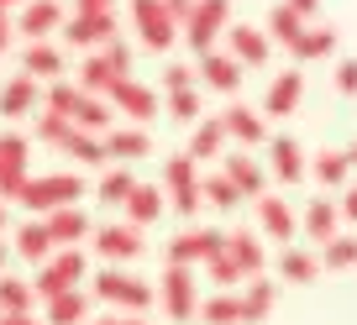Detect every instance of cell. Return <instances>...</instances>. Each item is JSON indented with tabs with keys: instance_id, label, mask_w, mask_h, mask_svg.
<instances>
[{
	"instance_id": "1",
	"label": "cell",
	"mask_w": 357,
	"mask_h": 325,
	"mask_svg": "<svg viewBox=\"0 0 357 325\" xmlns=\"http://www.w3.org/2000/svg\"><path fill=\"white\" fill-rule=\"evenodd\" d=\"M226 26H231V0H195L190 16L178 22V37L190 42V53H211L215 37H226Z\"/></svg>"
},
{
	"instance_id": "2",
	"label": "cell",
	"mask_w": 357,
	"mask_h": 325,
	"mask_svg": "<svg viewBox=\"0 0 357 325\" xmlns=\"http://www.w3.org/2000/svg\"><path fill=\"white\" fill-rule=\"evenodd\" d=\"M79 200H84V179H79V173H43V179H26L22 194H16V205H26V210H37V215L79 205Z\"/></svg>"
},
{
	"instance_id": "3",
	"label": "cell",
	"mask_w": 357,
	"mask_h": 325,
	"mask_svg": "<svg viewBox=\"0 0 357 325\" xmlns=\"http://www.w3.org/2000/svg\"><path fill=\"white\" fill-rule=\"evenodd\" d=\"M89 294H95L100 304L126 310V315H142L147 304L158 299V289H147L142 278H132V273H121V268H100L95 278H89Z\"/></svg>"
},
{
	"instance_id": "4",
	"label": "cell",
	"mask_w": 357,
	"mask_h": 325,
	"mask_svg": "<svg viewBox=\"0 0 357 325\" xmlns=\"http://www.w3.org/2000/svg\"><path fill=\"white\" fill-rule=\"evenodd\" d=\"M163 194H168V210L174 215H200L205 194H200V163L190 152H174L163 163Z\"/></svg>"
},
{
	"instance_id": "5",
	"label": "cell",
	"mask_w": 357,
	"mask_h": 325,
	"mask_svg": "<svg viewBox=\"0 0 357 325\" xmlns=\"http://www.w3.org/2000/svg\"><path fill=\"white\" fill-rule=\"evenodd\" d=\"M84 273H89L84 252H79V247H58L53 257L37 268L32 294H37V299H53V294H63V289H79V283H84Z\"/></svg>"
},
{
	"instance_id": "6",
	"label": "cell",
	"mask_w": 357,
	"mask_h": 325,
	"mask_svg": "<svg viewBox=\"0 0 357 325\" xmlns=\"http://www.w3.org/2000/svg\"><path fill=\"white\" fill-rule=\"evenodd\" d=\"M158 304H163L168 320H195L200 315V278H195V268H184V262H168L163 273V289H158Z\"/></svg>"
},
{
	"instance_id": "7",
	"label": "cell",
	"mask_w": 357,
	"mask_h": 325,
	"mask_svg": "<svg viewBox=\"0 0 357 325\" xmlns=\"http://www.w3.org/2000/svg\"><path fill=\"white\" fill-rule=\"evenodd\" d=\"M32 142H26L22 132H0V200L11 205L16 194H22V184L32 179Z\"/></svg>"
},
{
	"instance_id": "8",
	"label": "cell",
	"mask_w": 357,
	"mask_h": 325,
	"mask_svg": "<svg viewBox=\"0 0 357 325\" xmlns=\"http://www.w3.org/2000/svg\"><path fill=\"white\" fill-rule=\"evenodd\" d=\"M132 26H137V37H142V47H153V53H163V47L178 42V22L168 16L163 0H132Z\"/></svg>"
},
{
	"instance_id": "9",
	"label": "cell",
	"mask_w": 357,
	"mask_h": 325,
	"mask_svg": "<svg viewBox=\"0 0 357 325\" xmlns=\"http://www.w3.org/2000/svg\"><path fill=\"white\" fill-rule=\"evenodd\" d=\"M221 247H226V231H215V225H190V231H178L174 241H168V262L195 268V262H211Z\"/></svg>"
},
{
	"instance_id": "10",
	"label": "cell",
	"mask_w": 357,
	"mask_h": 325,
	"mask_svg": "<svg viewBox=\"0 0 357 325\" xmlns=\"http://www.w3.org/2000/svg\"><path fill=\"white\" fill-rule=\"evenodd\" d=\"M105 105H111L116 116H126V121H153V116H158V95L147 90L142 79H132V74H126V79H116V84H111Z\"/></svg>"
},
{
	"instance_id": "11",
	"label": "cell",
	"mask_w": 357,
	"mask_h": 325,
	"mask_svg": "<svg viewBox=\"0 0 357 325\" xmlns=\"http://www.w3.org/2000/svg\"><path fill=\"white\" fill-rule=\"evenodd\" d=\"M305 100V74L300 68H284V74L268 79V90H263V116L268 121H284V116H294Z\"/></svg>"
},
{
	"instance_id": "12",
	"label": "cell",
	"mask_w": 357,
	"mask_h": 325,
	"mask_svg": "<svg viewBox=\"0 0 357 325\" xmlns=\"http://www.w3.org/2000/svg\"><path fill=\"white\" fill-rule=\"evenodd\" d=\"M32 111H43V84L26 79V74L0 79V116H6V121H26Z\"/></svg>"
},
{
	"instance_id": "13",
	"label": "cell",
	"mask_w": 357,
	"mask_h": 325,
	"mask_svg": "<svg viewBox=\"0 0 357 325\" xmlns=\"http://www.w3.org/2000/svg\"><path fill=\"white\" fill-rule=\"evenodd\" d=\"M63 6L58 0H26L22 6V16H16V32L22 37H32V42H47L53 32H63Z\"/></svg>"
},
{
	"instance_id": "14",
	"label": "cell",
	"mask_w": 357,
	"mask_h": 325,
	"mask_svg": "<svg viewBox=\"0 0 357 325\" xmlns=\"http://www.w3.org/2000/svg\"><path fill=\"white\" fill-rule=\"evenodd\" d=\"M195 74H200V84L205 90H215V95H236L242 90V63H236L231 53H200V63H195Z\"/></svg>"
},
{
	"instance_id": "15",
	"label": "cell",
	"mask_w": 357,
	"mask_h": 325,
	"mask_svg": "<svg viewBox=\"0 0 357 325\" xmlns=\"http://www.w3.org/2000/svg\"><path fill=\"white\" fill-rule=\"evenodd\" d=\"M226 53L236 58L242 68H263L268 63V53H273V42H268V32L263 26H226Z\"/></svg>"
},
{
	"instance_id": "16",
	"label": "cell",
	"mask_w": 357,
	"mask_h": 325,
	"mask_svg": "<svg viewBox=\"0 0 357 325\" xmlns=\"http://www.w3.org/2000/svg\"><path fill=\"white\" fill-rule=\"evenodd\" d=\"M257 225H263V236L268 241H279V247H289L294 241V231H300V221H294V210L279 200V194H257Z\"/></svg>"
},
{
	"instance_id": "17",
	"label": "cell",
	"mask_w": 357,
	"mask_h": 325,
	"mask_svg": "<svg viewBox=\"0 0 357 325\" xmlns=\"http://www.w3.org/2000/svg\"><path fill=\"white\" fill-rule=\"evenodd\" d=\"M221 126H226V142H236V147L268 142V121H263V111H252V105H226Z\"/></svg>"
},
{
	"instance_id": "18",
	"label": "cell",
	"mask_w": 357,
	"mask_h": 325,
	"mask_svg": "<svg viewBox=\"0 0 357 325\" xmlns=\"http://www.w3.org/2000/svg\"><path fill=\"white\" fill-rule=\"evenodd\" d=\"M89 241H95V252H100L105 262H132L137 252H142V231H137V225H100V231L89 236Z\"/></svg>"
},
{
	"instance_id": "19",
	"label": "cell",
	"mask_w": 357,
	"mask_h": 325,
	"mask_svg": "<svg viewBox=\"0 0 357 325\" xmlns=\"http://www.w3.org/2000/svg\"><path fill=\"white\" fill-rule=\"evenodd\" d=\"M63 37H68L74 47L100 53V47L116 37V11H105V16H68V22H63Z\"/></svg>"
},
{
	"instance_id": "20",
	"label": "cell",
	"mask_w": 357,
	"mask_h": 325,
	"mask_svg": "<svg viewBox=\"0 0 357 325\" xmlns=\"http://www.w3.org/2000/svg\"><path fill=\"white\" fill-rule=\"evenodd\" d=\"M100 147H105L111 163H142V157L153 152V136H147L142 126H111V132L100 136Z\"/></svg>"
},
{
	"instance_id": "21",
	"label": "cell",
	"mask_w": 357,
	"mask_h": 325,
	"mask_svg": "<svg viewBox=\"0 0 357 325\" xmlns=\"http://www.w3.org/2000/svg\"><path fill=\"white\" fill-rule=\"evenodd\" d=\"M47 236H53L58 247H79V241H89L95 236V225H89V215L79 210V205H63V210H47L43 215Z\"/></svg>"
},
{
	"instance_id": "22",
	"label": "cell",
	"mask_w": 357,
	"mask_h": 325,
	"mask_svg": "<svg viewBox=\"0 0 357 325\" xmlns=\"http://www.w3.org/2000/svg\"><path fill=\"white\" fill-rule=\"evenodd\" d=\"M221 173L236 184V189H242V200H257V194H263V184H268L263 163H257L247 147H242V152H221Z\"/></svg>"
},
{
	"instance_id": "23",
	"label": "cell",
	"mask_w": 357,
	"mask_h": 325,
	"mask_svg": "<svg viewBox=\"0 0 357 325\" xmlns=\"http://www.w3.org/2000/svg\"><path fill=\"white\" fill-rule=\"evenodd\" d=\"M268 173L279 184H300L305 179V147L294 136H268Z\"/></svg>"
},
{
	"instance_id": "24",
	"label": "cell",
	"mask_w": 357,
	"mask_h": 325,
	"mask_svg": "<svg viewBox=\"0 0 357 325\" xmlns=\"http://www.w3.org/2000/svg\"><path fill=\"white\" fill-rule=\"evenodd\" d=\"M184 152L195 157V163H221V152H226V126H221V116H200V121L190 126V147Z\"/></svg>"
},
{
	"instance_id": "25",
	"label": "cell",
	"mask_w": 357,
	"mask_h": 325,
	"mask_svg": "<svg viewBox=\"0 0 357 325\" xmlns=\"http://www.w3.org/2000/svg\"><path fill=\"white\" fill-rule=\"evenodd\" d=\"M126 225H137V231H142V225H153L158 215L168 210V194H163V184H137L132 194H126Z\"/></svg>"
},
{
	"instance_id": "26",
	"label": "cell",
	"mask_w": 357,
	"mask_h": 325,
	"mask_svg": "<svg viewBox=\"0 0 357 325\" xmlns=\"http://www.w3.org/2000/svg\"><path fill=\"white\" fill-rule=\"evenodd\" d=\"M221 252L236 262V268H242V278H257V273H263V262H268V252H263V236H257V231H231Z\"/></svg>"
},
{
	"instance_id": "27",
	"label": "cell",
	"mask_w": 357,
	"mask_h": 325,
	"mask_svg": "<svg viewBox=\"0 0 357 325\" xmlns=\"http://www.w3.org/2000/svg\"><path fill=\"white\" fill-rule=\"evenodd\" d=\"M22 74L37 79V84H53V79H63V53L53 42H26L22 47Z\"/></svg>"
},
{
	"instance_id": "28",
	"label": "cell",
	"mask_w": 357,
	"mask_h": 325,
	"mask_svg": "<svg viewBox=\"0 0 357 325\" xmlns=\"http://www.w3.org/2000/svg\"><path fill=\"white\" fill-rule=\"evenodd\" d=\"M11 252H16V257H26V262H37V268H43V262H47V257L58 252V241L47 236V225H43V221H26V225H16V241H11Z\"/></svg>"
},
{
	"instance_id": "29",
	"label": "cell",
	"mask_w": 357,
	"mask_h": 325,
	"mask_svg": "<svg viewBox=\"0 0 357 325\" xmlns=\"http://www.w3.org/2000/svg\"><path fill=\"white\" fill-rule=\"evenodd\" d=\"M336 221H342V210H336V200H310L305 205V215H300V225H305V236H310L315 247H326L336 236Z\"/></svg>"
},
{
	"instance_id": "30",
	"label": "cell",
	"mask_w": 357,
	"mask_h": 325,
	"mask_svg": "<svg viewBox=\"0 0 357 325\" xmlns=\"http://www.w3.org/2000/svg\"><path fill=\"white\" fill-rule=\"evenodd\" d=\"M273 299H279V289L257 273V278H247L242 283V325H257V320H268V310H273Z\"/></svg>"
},
{
	"instance_id": "31",
	"label": "cell",
	"mask_w": 357,
	"mask_h": 325,
	"mask_svg": "<svg viewBox=\"0 0 357 325\" xmlns=\"http://www.w3.org/2000/svg\"><path fill=\"white\" fill-rule=\"evenodd\" d=\"M58 152L74 157V163H84V168H105V147L95 132H79V126H68V136L58 142Z\"/></svg>"
},
{
	"instance_id": "32",
	"label": "cell",
	"mask_w": 357,
	"mask_h": 325,
	"mask_svg": "<svg viewBox=\"0 0 357 325\" xmlns=\"http://www.w3.org/2000/svg\"><path fill=\"white\" fill-rule=\"evenodd\" d=\"M43 304H47V315H43L47 325H84V315H89V294H79V289H63Z\"/></svg>"
},
{
	"instance_id": "33",
	"label": "cell",
	"mask_w": 357,
	"mask_h": 325,
	"mask_svg": "<svg viewBox=\"0 0 357 325\" xmlns=\"http://www.w3.org/2000/svg\"><path fill=\"white\" fill-rule=\"evenodd\" d=\"M132 189H137V179L126 173V163H116V168L105 163L100 184H95V200H100L105 210H121V205H126V194H132Z\"/></svg>"
},
{
	"instance_id": "34",
	"label": "cell",
	"mask_w": 357,
	"mask_h": 325,
	"mask_svg": "<svg viewBox=\"0 0 357 325\" xmlns=\"http://www.w3.org/2000/svg\"><path fill=\"white\" fill-rule=\"evenodd\" d=\"M200 325H242V294L221 289L211 294V299H200V315H195Z\"/></svg>"
},
{
	"instance_id": "35",
	"label": "cell",
	"mask_w": 357,
	"mask_h": 325,
	"mask_svg": "<svg viewBox=\"0 0 357 325\" xmlns=\"http://www.w3.org/2000/svg\"><path fill=\"white\" fill-rule=\"evenodd\" d=\"M310 173L326 184V189H347V173H352V163H347L342 147H321V152L310 157Z\"/></svg>"
},
{
	"instance_id": "36",
	"label": "cell",
	"mask_w": 357,
	"mask_h": 325,
	"mask_svg": "<svg viewBox=\"0 0 357 325\" xmlns=\"http://www.w3.org/2000/svg\"><path fill=\"white\" fill-rule=\"evenodd\" d=\"M116 79H121V74L105 63V53H89L84 63H79V90H84V95H100V100H105Z\"/></svg>"
},
{
	"instance_id": "37",
	"label": "cell",
	"mask_w": 357,
	"mask_h": 325,
	"mask_svg": "<svg viewBox=\"0 0 357 325\" xmlns=\"http://www.w3.org/2000/svg\"><path fill=\"white\" fill-rule=\"evenodd\" d=\"M315 273H321V257L305 247H284L279 252V278L284 283H315Z\"/></svg>"
},
{
	"instance_id": "38",
	"label": "cell",
	"mask_w": 357,
	"mask_h": 325,
	"mask_svg": "<svg viewBox=\"0 0 357 325\" xmlns=\"http://www.w3.org/2000/svg\"><path fill=\"white\" fill-rule=\"evenodd\" d=\"M300 63H315V58H331L336 53V26H305L300 32V42L289 47Z\"/></svg>"
},
{
	"instance_id": "39",
	"label": "cell",
	"mask_w": 357,
	"mask_h": 325,
	"mask_svg": "<svg viewBox=\"0 0 357 325\" xmlns=\"http://www.w3.org/2000/svg\"><path fill=\"white\" fill-rule=\"evenodd\" d=\"M305 26H310V22H305V16H294L289 6L279 0V6L268 11V26H263V32H268V42H284V47H294V42H300V32H305Z\"/></svg>"
},
{
	"instance_id": "40",
	"label": "cell",
	"mask_w": 357,
	"mask_h": 325,
	"mask_svg": "<svg viewBox=\"0 0 357 325\" xmlns=\"http://www.w3.org/2000/svg\"><path fill=\"white\" fill-rule=\"evenodd\" d=\"M74 126H79V132L105 136V132H111V105H105L100 95H79V105H74Z\"/></svg>"
},
{
	"instance_id": "41",
	"label": "cell",
	"mask_w": 357,
	"mask_h": 325,
	"mask_svg": "<svg viewBox=\"0 0 357 325\" xmlns=\"http://www.w3.org/2000/svg\"><path fill=\"white\" fill-rule=\"evenodd\" d=\"M200 194H205V205H211V210H242V189H236L226 173H205V179H200Z\"/></svg>"
},
{
	"instance_id": "42",
	"label": "cell",
	"mask_w": 357,
	"mask_h": 325,
	"mask_svg": "<svg viewBox=\"0 0 357 325\" xmlns=\"http://www.w3.org/2000/svg\"><path fill=\"white\" fill-rule=\"evenodd\" d=\"M79 84H68V79H53L43 90V111H53V116H63V121H74V105H79Z\"/></svg>"
},
{
	"instance_id": "43",
	"label": "cell",
	"mask_w": 357,
	"mask_h": 325,
	"mask_svg": "<svg viewBox=\"0 0 357 325\" xmlns=\"http://www.w3.org/2000/svg\"><path fill=\"white\" fill-rule=\"evenodd\" d=\"M32 283H22V278H6L0 273V315H32Z\"/></svg>"
},
{
	"instance_id": "44",
	"label": "cell",
	"mask_w": 357,
	"mask_h": 325,
	"mask_svg": "<svg viewBox=\"0 0 357 325\" xmlns=\"http://www.w3.org/2000/svg\"><path fill=\"white\" fill-rule=\"evenodd\" d=\"M321 268H357V236H331L321 247Z\"/></svg>"
},
{
	"instance_id": "45",
	"label": "cell",
	"mask_w": 357,
	"mask_h": 325,
	"mask_svg": "<svg viewBox=\"0 0 357 325\" xmlns=\"http://www.w3.org/2000/svg\"><path fill=\"white\" fill-rule=\"evenodd\" d=\"M68 126H74V121H63V116H53V111H37L32 136H37V142H47V147H58V142L68 136Z\"/></svg>"
},
{
	"instance_id": "46",
	"label": "cell",
	"mask_w": 357,
	"mask_h": 325,
	"mask_svg": "<svg viewBox=\"0 0 357 325\" xmlns=\"http://www.w3.org/2000/svg\"><path fill=\"white\" fill-rule=\"evenodd\" d=\"M205 273H211V283H215V289H236V283H247V278H242V268H236V262L226 257V252H215V257L205 262Z\"/></svg>"
},
{
	"instance_id": "47",
	"label": "cell",
	"mask_w": 357,
	"mask_h": 325,
	"mask_svg": "<svg viewBox=\"0 0 357 325\" xmlns=\"http://www.w3.org/2000/svg\"><path fill=\"white\" fill-rule=\"evenodd\" d=\"M168 116H174L178 126H195V121H200V95H195V90L168 95Z\"/></svg>"
},
{
	"instance_id": "48",
	"label": "cell",
	"mask_w": 357,
	"mask_h": 325,
	"mask_svg": "<svg viewBox=\"0 0 357 325\" xmlns=\"http://www.w3.org/2000/svg\"><path fill=\"white\" fill-rule=\"evenodd\" d=\"M195 79H200V74H195L190 63H168V68H163V90H168V95H178V90H195Z\"/></svg>"
},
{
	"instance_id": "49",
	"label": "cell",
	"mask_w": 357,
	"mask_h": 325,
	"mask_svg": "<svg viewBox=\"0 0 357 325\" xmlns=\"http://www.w3.org/2000/svg\"><path fill=\"white\" fill-rule=\"evenodd\" d=\"M100 53H105V63H111V68H116V74H121V79L132 74V47H126L121 37H111V42H105Z\"/></svg>"
},
{
	"instance_id": "50",
	"label": "cell",
	"mask_w": 357,
	"mask_h": 325,
	"mask_svg": "<svg viewBox=\"0 0 357 325\" xmlns=\"http://www.w3.org/2000/svg\"><path fill=\"white\" fill-rule=\"evenodd\" d=\"M331 84H336V95H357V58H342V63H336Z\"/></svg>"
},
{
	"instance_id": "51",
	"label": "cell",
	"mask_w": 357,
	"mask_h": 325,
	"mask_svg": "<svg viewBox=\"0 0 357 325\" xmlns=\"http://www.w3.org/2000/svg\"><path fill=\"white\" fill-rule=\"evenodd\" d=\"M116 11V0H74V16H105Z\"/></svg>"
},
{
	"instance_id": "52",
	"label": "cell",
	"mask_w": 357,
	"mask_h": 325,
	"mask_svg": "<svg viewBox=\"0 0 357 325\" xmlns=\"http://www.w3.org/2000/svg\"><path fill=\"white\" fill-rule=\"evenodd\" d=\"M336 210H342L347 221H357V184H347V189H342V200H336Z\"/></svg>"
},
{
	"instance_id": "53",
	"label": "cell",
	"mask_w": 357,
	"mask_h": 325,
	"mask_svg": "<svg viewBox=\"0 0 357 325\" xmlns=\"http://www.w3.org/2000/svg\"><path fill=\"white\" fill-rule=\"evenodd\" d=\"M11 42H16V16H11V11H0V53H6Z\"/></svg>"
},
{
	"instance_id": "54",
	"label": "cell",
	"mask_w": 357,
	"mask_h": 325,
	"mask_svg": "<svg viewBox=\"0 0 357 325\" xmlns=\"http://www.w3.org/2000/svg\"><path fill=\"white\" fill-rule=\"evenodd\" d=\"M284 6H289L294 16H305V22H310V16L321 11V0H284Z\"/></svg>"
},
{
	"instance_id": "55",
	"label": "cell",
	"mask_w": 357,
	"mask_h": 325,
	"mask_svg": "<svg viewBox=\"0 0 357 325\" xmlns=\"http://www.w3.org/2000/svg\"><path fill=\"white\" fill-rule=\"evenodd\" d=\"M95 325H147L142 315H105V320H95Z\"/></svg>"
},
{
	"instance_id": "56",
	"label": "cell",
	"mask_w": 357,
	"mask_h": 325,
	"mask_svg": "<svg viewBox=\"0 0 357 325\" xmlns=\"http://www.w3.org/2000/svg\"><path fill=\"white\" fill-rule=\"evenodd\" d=\"M163 6H168V16H174V22H184V16H190V6H195V0H163Z\"/></svg>"
},
{
	"instance_id": "57",
	"label": "cell",
	"mask_w": 357,
	"mask_h": 325,
	"mask_svg": "<svg viewBox=\"0 0 357 325\" xmlns=\"http://www.w3.org/2000/svg\"><path fill=\"white\" fill-rule=\"evenodd\" d=\"M0 325H43V320H32V315H0Z\"/></svg>"
},
{
	"instance_id": "58",
	"label": "cell",
	"mask_w": 357,
	"mask_h": 325,
	"mask_svg": "<svg viewBox=\"0 0 357 325\" xmlns=\"http://www.w3.org/2000/svg\"><path fill=\"white\" fill-rule=\"evenodd\" d=\"M26 0H0V11H22Z\"/></svg>"
},
{
	"instance_id": "59",
	"label": "cell",
	"mask_w": 357,
	"mask_h": 325,
	"mask_svg": "<svg viewBox=\"0 0 357 325\" xmlns=\"http://www.w3.org/2000/svg\"><path fill=\"white\" fill-rule=\"evenodd\" d=\"M347 163H352V168H357V142H352V147H347Z\"/></svg>"
},
{
	"instance_id": "60",
	"label": "cell",
	"mask_w": 357,
	"mask_h": 325,
	"mask_svg": "<svg viewBox=\"0 0 357 325\" xmlns=\"http://www.w3.org/2000/svg\"><path fill=\"white\" fill-rule=\"evenodd\" d=\"M0 231H6V200H0Z\"/></svg>"
},
{
	"instance_id": "61",
	"label": "cell",
	"mask_w": 357,
	"mask_h": 325,
	"mask_svg": "<svg viewBox=\"0 0 357 325\" xmlns=\"http://www.w3.org/2000/svg\"><path fill=\"white\" fill-rule=\"evenodd\" d=\"M6 252H11V247H6V241H0V268H6Z\"/></svg>"
}]
</instances>
